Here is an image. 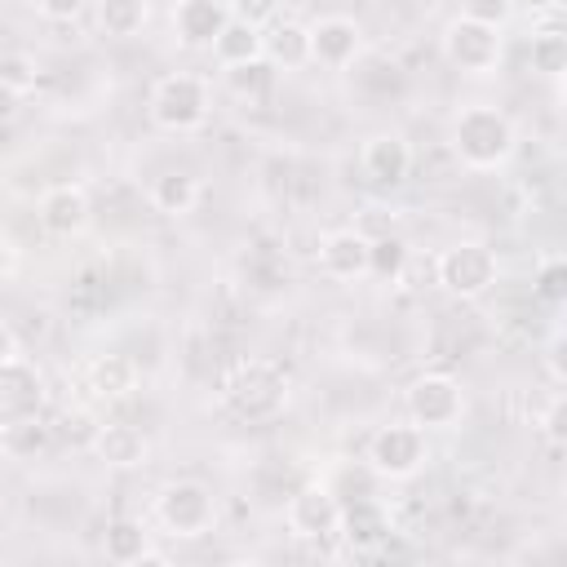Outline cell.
<instances>
[{"mask_svg": "<svg viewBox=\"0 0 567 567\" xmlns=\"http://www.w3.org/2000/svg\"><path fill=\"white\" fill-rule=\"evenodd\" d=\"M514 146H518V128L501 106L474 102V106H461L452 115V151L465 168L492 173V168L509 164Z\"/></svg>", "mask_w": 567, "mask_h": 567, "instance_id": "6da1fadb", "label": "cell"}, {"mask_svg": "<svg viewBox=\"0 0 567 567\" xmlns=\"http://www.w3.org/2000/svg\"><path fill=\"white\" fill-rule=\"evenodd\" d=\"M151 120L164 133H195L213 111V89L195 71H173L151 89Z\"/></svg>", "mask_w": 567, "mask_h": 567, "instance_id": "7a4b0ae2", "label": "cell"}, {"mask_svg": "<svg viewBox=\"0 0 567 567\" xmlns=\"http://www.w3.org/2000/svg\"><path fill=\"white\" fill-rule=\"evenodd\" d=\"M226 403L230 412L257 421V416H275L288 403V372L275 359H244L230 377H226Z\"/></svg>", "mask_w": 567, "mask_h": 567, "instance_id": "3957f363", "label": "cell"}, {"mask_svg": "<svg viewBox=\"0 0 567 567\" xmlns=\"http://www.w3.org/2000/svg\"><path fill=\"white\" fill-rule=\"evenodd\" d=\"M434 279L447 297H461V301H474L483 292H492V284L501 279V261L487 244H474V239H461L452 248L439 252L434 261Z\"/></svg>", "mask_w": 567, "mask_h": 567, "instance_id": "277c9868", "label": "cell"}, {"mask_svg": "<svg viewBox=\"0 0 567 567\" xmlns=\"http://www.w3.org/2000/svg\"><path fill=\"white\" fill-rule=\"evenodd\" d=\"M155 518L164 523V532H173L177 540H195L208 536L217 527V501L204 483L195 478H173L159 487L155 496Z\"/></svg>", "mask_w": 567, "mask_h": 567, "instance_id": "5b68a950", "label": "cell"}, {"mask_svg": "<svg viewBox=\"0 0 567 567\" xmlns=\"http://www.w3.org/2000/svg\"><path fill=\"white\" fill-rule=\"evenodd\" d=\"M430 461V443H425V430L421 425H381L372 439H368V470L381 474V478H412L421 474V465Z\"/></svg>", "mask_w": 567, "mask_h": 567, "instance_id": "8992f818", "label": "cell"}, {"mask_svg": "<svg viewBox=\"0 0 567 567\" xmlns=\"http://www.w3.org/2000/svg\"><path fill=\"white\" fill-rule=\"evenodd\" d=\"M443 58L452 71L461 75H487L496 71L501 62V27H483V22H470V18H452L443 27Z\"/></svg>", "mask_w": 567, "mask_h": 567, "instance_id": "52a82bcc", "label": "cell"}, {"mask_svg": "<svg viewBox=\"0 0 567 567\" xmlns=\"http://www.w3.org/2000/svg\"><path fill=\"white\" fill-rule=\"evenodd\" d=\"M465 412V390L447 372H425L408 385V416L421 430H452Z\"/></svg>", "mask_w": 567, "mask_h": 567, "instance_id": "ba28073f", "label": "cell"}, {"mask_svg": "<svg viewBox=\"0 0 567 567\" xmlns=\"http://www.w3.org/2000/svg\"><path fill=\"white\" fill-rule=\"evenodd\" d=\"M44 412V377L22 354L0 363V430Z\"/></svg>", "mask_w": 567, "mask_h": 567, "instance_id": "9c48e42d", "label": "cell"}, {"mask_svg": "<svg viewBox=\"0 0 567 567\" xmlns=\"http://www.w3.org/2000/svg\"><path fill=\"white\" fill-rule=\"evenodd\" d=\"M341 527V496L323 483H310L301 492H292L288 501V532L301 540H328Z\"/></svg>", "mask_w": 567, "mask_h": 567, "instance_id": "30bf717a", "label": "cell"}, {"mask_svg": "<svg viewBox=\"0 0 567 567\" xmlns=\"http://www.w3.org/2000/svg\"><path fill=\"white\" fill-rule=\"evenodd\" d=\"M363 53V27L346 13H328L319 22H310V62L328 66V71H346L354 66V58Z\"/></svg>", "mask_w": 567, "mask_h": 567, "instance_id": "8fae6325", "label": "cell"}, {"mask_svg": "<svg viewBox=\"0 0 567 567\" xmlns=\"http://www.w3.org/2000/svg\"><path fill=\"white\" fill-rule=\"evenodd\" d=\"M35 217H40V226H44L49 235H58V239H75V235L89 226V217H93L89 190H84L80 182H53V186L40 195Z\"/></svg>", "mask_w": 567, "mask_h": 567, "instance_id": "7c38bea8", "label": "cell"}, {"mask_svg": "<svg viewBox=\"0 0 567 567\" xmlns=\"http://www.w3.org/2000/svg\"><path fill=\"white\" fill-rule=\"evenodd\" d=\"M230 13V0H173V35L182 49H213Z\"/></svg>", "mask_w": 567, "mask_h": 567, "instance_id": "4fadbf2b", "label": "cell"}, {"mask_svg": "<svg viewBox=\"0 0 567 567\" xmlns=\"http://www.w3.org/2000/svg\"><path fill=\"white\" fill-rule=\"evenodd\" d=\"M368 248H372V239L363 230H354V226L332 230L319 239V270L328 279H341V284L363 279L368 275Z\"/></svg>", "mask_w": 567, "mask_h": 567, "instance_id": "5bb4252c", "label": "cell"}, {"mask_svg": "<svg viewBox=\"0 0 567 567\" xmlns=\"http://www.w3.org/2000/svg\"><path fill=\"white\" fill-rule=\"evenodd\" d=\"M359 164H363V177H368V182H377V186H399V182L408 177V168H412V146H408L399 133H372V137L363 142Z\"/></svg>", "mask_w": 567, "mask_h": 567, "instance_id": "9a60e30c", "label": "cell"}, {"mask_svg": "<svg viewBox=\"0 0 567 567\" xmlns=\"http://www.w3.org/2000/svg\"><path fill=\"white\" fill-rule=\"evenodd\" d=\"M89 447H93V456L106 461L111 470H133V465H146V456H151L146 434H142L137 425H128V421H106V425H97V434H93Z\"/></svg>", "mask_w": 567, "mask_h": 567, "instance_id": "2e32d148", "label": "cell"}, {"mask_svg": "<svg viewBox=\"0 0 567 567\" xmlns=\"http://www.w3.org/2000/svg\"><path fill=\"white\" fill-rule=\"evenodd\" d=\"M208 53H213L226 71H230V66H244V62H257V58H266V31H261L257 22L230 13V22L217 31V40H213Z\"/></svg>", "mask_w": 567, "mask_h": 567, "instance_id": "e0dca14e", "label": "cell"}, {"mask_svg": "<svg viewBox=\"0 0 567 567\" xmlns=\"http://www.w3.org/2000/svg\"><path fill=\"white\" fill-rule=\"evenodd\" d=\"M102 554L120 567H133V563H159V554H151V532L137 523V518H115L106 523V536H102Z\"/></svg>", "mask_w": 567, "mask_h": 567, "instance_id": "ac0fdd59", "label": "cell"}, {"mask_svg": "<svg viewBox=\"0 0 567 567\" xmlns=\"http://www.w3.org/2000/svg\"><path fill=\"white\" fill-rule=\"evenodd\" d=\"M89 390L97 399H128L137 390V363L128 354H97L89 363Z\"/></svg>", "mask_w": 567, "mask_h": 567, "instance_id": "d6986e66", "label": "cell"}, {"mask_svg": "<svg viewBox=\"0 0 567 567\" xmlns=\"http://www.w3.org/2000/svg\"><path fill=\"white\" fill-rule=\"evenodd\" d=\"M266 62H275L284 71L306 66L310 62V27L306 22H292V18L275 22L270 35H266Z\"/></svg>", "mask_w": 567, "mask_h": 567, "instance_id": "ffe728a7", "label": "cell"}, {"mask_svg": "<svg viewBox=\"0 0 567 567\" xmlns=\"http://www.w3.org/2000/svg\"><path fill=\"white\" fill-rule=\"evenodd\" d=\"M337 532H341L354 549H372V545L385 540L390 523H385L381 505H372V501H354V505H341V527H337Z\"/></svg>", "mask_w": 567, "mask_h": 567, "instance_id": "44dd1931", "label": "cell"}, {"mask_svg": "<svg viewBox=\"0 0 567 567\" xmlns=\"http://www.w3.org/2000/svg\"><path fill=\"white\" fill-rule=\"evenodd\" d=\"M0 447L9 461H35L53 447V430L40 416H27V421H13L0 430Z\"/></svg>", "mask_w": 567, "mask_h": 567, "instance_id": "7402d4cb", "label": "cell"}, {"mask_svg": "<svg viewBox=\"0 0 567 567\" xmlns=\"http://www.w3.org/2000/svg\"><path fill=\"white\" fill-rule=\"evenodd\" d=\"M151 204L164 217H186L199 204V182L190 173H164V177L151 182Z\"/></svg>", "mask_w": 567, "mask_h": 567, "instance_id": "603a6c76", "label": "cell"}, {"mask_svg": "<svg viewBox=\"0 0 567 567\" xmlns=\"http://www.w3.org/2000/svg\"><path fill=\"white\" fill-rule=\"evenodd\" d=\"M93 13H97V27L115 40H133L151 18L146 0H93Z\"/></svg>", "mask_w": 567, "mask_h": 567, "instance_id": "cb8c5ba5", "label": "cell"}, {"mask_svg": "<svg viewBox=\"0 0 567 567\" xmlns=\"http://www.w3.org/2000/svg\"><path fill=\"white\" fill-rule=\"evenodd\" d=\"M527 58H532V71L536 75H545V80H558L563 71H567V35H563V27H540V31H532V49H527Z\"/></svg>", "mask_w": 567, "mask_h": 567, "instance_id": "d4e9b609", "label": "cell"}, {"mask_svg": "<svg viewBox=\"0 0 567 567\" xmlns=\"http://www.w3.org/2000/svg\"><path fill=\"white\" fill-rule=\"evenodd\" d=\"M403 266H408V244H403L399 235L372 239V248H368V275H377V279L394 284V279L403 275Z\"/></svg>", "mask_w": 567, "mask_h": 567, "instance_id": "484cf974", "label": "cell"}, {"mask_svg": "<svg viewBox=\"0 0 567 567\" xmlns=\"http://www.w3.org/2000/svg\"><path fill=\"white\" fill-rule=\"evenodd\" d=\"M532 292H536L540 301H549V306L567 301V261H563L558 252H545V257L536 261V275H532Z\"/></svg>", "mask_w": 567, "mask_h": 567, "instance_id": "4316f807", "label": "cell"}, {"mask_svg": "<svg viewBox=\"0 0 567 567\" xmlns=\"http://www.w3.org/2000/svg\"><path fill=\"white\" fill-rule=\"evenodd\" d=\"M35 80H40V66H35V58L31 53H0V84L4 89H13L18 97H27L31 89H35Z\"/></svg>", "mask_w": 567, "mask_h": 567, "instance_id": "83f0119b", "label": "cell"}, {"mask_svg": "<svg viewBox=\"0 0 567 567\" xmlns=\"http://www.w3.org/2000/svg\"><path fill=\"white\" fill-rule=\"evenodd\" d=\"M509 13H514V0H461V18L483 27H505Z\"/></svg>", "mask_w": 567, "mask_h": 567, "instance_id": "f1b7e54d", "label": "cell"}, {"mask_svg": "<svg viewBox=\"0 0 567 567\" xmlns=\"http://www.w3.org/2000/svg\"><path fill=\"white\" fill-rule=\"evenodd\" d=\"M226 80H230V89H235L239 97H248V93H261V89H266V80H270V71H266V58H257V62H244V66H230V71H226Z\"/></svg>", "mask_w": 567, "mask_h": 567, "instance_id": "f546056e", "label": "cell"}, {"mask_svg": "<svg viewBox=\"0 0 567 567\" xmlns=\"http://www.w3.org/2000/svg\"><path fill=\"white\" fill-rule=\"evenodd\" d=\"M31 4H35V13L49 18V22H71V18H80V13L89 9V0H31Z\"/></svg>", "mask_w": 567, "mask_h": 567, "instance_id": "4dcf8cb0", "label": "cell"}, {"mask_svg": "<svg viewBox=\"0 0 567 567\" xmlns=\"http://www.w3.org/2000/svg\"><path fill=\"white\" fill-rule=\"evenodd\" d=\"M230 9H235V18H248L257 27L275 18V0H230Z\"/></svg>", "mask_w": 567, "mask_h": 567, "instance_id": "1f68e13d", "label": "cell"}, {"mask_svg": "<svg viewBox=\"0 0 567 567\" xmlns=\"http://www.w3.org/2000/svg\"><path fill=\"white\" fill-rule=\"evenodd\" d=\"M545 434H549V443H554V447L563 443V394H554V399H549V408H545Z\"/></svg>", "mask_w": 567, "mask_h": 567, "instance_id": "d6a6232c", "label": "cell"}, {"mask_svg": "<svg viewBox=\"0 0 567 567\" xmlns=\"http://www.w3.org/2000/svg\"><path fill=\"white\" fill-rule=\"evenodd\" d=\"M545 363H549V377L554 381H563L567 372H563V337L554 332V341H549V350H545Z\"/></svg>", "mask_w": 567, "mask_h": 567, "instance_id": "836d02e7", "label": "cell"}, {"mask_svg": "<svg viewBox=\"0 0 567 567\" xmlns=\"http://www.w3.org/2000/svg\"><path fill=\"white\" fill-rule=\"evenodd\" d=\"M13 270H18V248L9 235H0V279H9Z\"/></svg>", "mask_w": 567, "mask_h": 567, "instance_id": "e575fe53", "label": "cell"}, {"mask_svg": "<svg viewBox=\"0 0 567 567\" xmlns=\"http://www.w3.org/2000/svg\"><path fill=\"white\" fill-rule=\"evenodd\" d=\"M18 106H22V97H18L13 89H4V84H0V124H4V120H13V115H18Z\"/></svg>", "mask_w": 567, "mask_h": 567, "instance_id": "d590c367", "label": "cell"}, {"mask_svg": "<svg viewBox=\"0 0 567 567\" xmlns=\"http://www.w3.org/2000/svg\"><path fill=\"white\" fill-rule=\"evenodd\" d=\"M13 354H18V337H13V328L0 319V363H4V359H13Z\"/></svg>", "mask_w": 567, "mask_h": 567, "instance_id": "8d00e7d4", "label": "cell"}]
</instances>
